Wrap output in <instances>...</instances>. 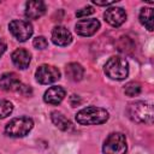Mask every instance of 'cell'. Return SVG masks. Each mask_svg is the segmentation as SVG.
Instances as JSON below:
<instances>
[{
  "mask_svg": "<svg viewBox=\"0 0 154 154\" xmlns=\"http://www.w3.org/2000/svg\"><path fill=\"white\" fill-rule=\"evenodd\" d=\"M109 114L102 107L90 106L82 108L76 114V120L81 125H97L107 122Z\"/></svg>",
  "mask_w": 154,
  "mask_h": 154,
  "instance_id": "1",
  "label": "cell"
},
{
  "mask_svg": "<svg viewBox=\"0 0 154 154\" xmlns=\"http://www.w3.org/2000/svg\"><path fill=\"white\" fill-rule=\"evenodd\" d=\"M128 116L131 120L136 123H144L150 124L153 122V106L150 103L143 101H136L130 103L128 107Z\"/></svg>",
  "mask_w": 154,
  "mask_h": 154,
  "instance_id": "2",
  "label": "cell"
},
{
  "mask_svg": "<svg viewBox=\"0 0 154 154\" xmlns=\"http://www.w3.org/2000/svg\"><path fill=\"white\" fill-rule=\"evenodd\" d=\"M105 73L112 79H117V81L125 79L129 75L128 61L118 55L111 57L105 64Z\"/></svg>",
  "mask_w": 154,
  "mask_h": 154,
  "instance_id": "3",
  "label": "cell"
},
{
  "mask_svg": "<svg viewBox=\"0 0 154 154\" xmlns=\"http://www.w3.org/2000/svg\"><path fill=\"white\" fill-rule=\"evenodd\" d=\"M34 126V122L29 117H18L10 120L5 126L6 135L11 137H23L30 132Z\"/></svg>",
  "mask_w": 154,
  "mask_h": 154,
  "instance_id": "4",
  "label": "cell"
},
{
  "mask_svg": "<svg viewBox=\"0 0 154 154\" xmlns=\"http://www.w3.org/2000/svg\"><path fill=\"white\" fill-rule=\"evenodd\" d=\"M103 154H125L126 138L120 132H112L105 140L102 147Z\"/></svg>",
  "mask_w": 154,
  "mask_h": 154,
  "instance_id": "5",
  "label": "cell"
},
{
  "mask_svg": "<svg viewBox=\"0 0 154 154\" xmlns=\"http://www.w3.org/2000/svg\"><path fill=\"white\" fill-rule=\"evenodd\" d=\"M8 29L11 31V34L20 42H24L28 38H30L32 35V31H34L32 25L28 20H22V19H14V20L10 22Z\"/></svg>",
  "mask_w": 154,
  "mask_h": 154,
  "instance_id": "6",
  "label": "cell"
},
{
  "mask_svg": "<svg viewBox=\"0 0 154 154\" xmlns=\"http://www.w3.org/2000/svg\"><path fill=\"white\" fill-rule=\"evenodd\" d=\"M36 79L41 84H49L54 83L60 78V71L58 67L52 65H41L36 70Z\"/></svg>",
  "mask_w": 154,
  "mask_h": 154,
  "instance_id": "7",
  "label": "cell"
},
{
  "mask_svg": "<svg viewBox=\"0 0 154 154\" xmlns=\"http://www.w3.org/2000/svg\"><path fill=\"white\" fill-rule=\"evenodd\" d=\"M100 28V22L96 18L89 19H81L76 24V32L81 36H91L94 35Z\"/></svg>",
  "mask_w": 154,
  "mask_h": 154,
  "instance_id": "8",
  "label": "cell"
},
{
  "mask_svg": "<svg viewBox=\"0 0 154 154\" xmlns=\"http://www.w3.org/2000/svg\"><path fill=\"white\" fill-rule=\"evenodd\" d=\"M105 20L112 26H119L126 20V12L122 7H109L103 13Z\"/></svg>",
  "mask_w": 154,
  "mask_h": 154,
  "instance_id": "9",
  "label": "cell"
},
{
  "mask_svg": "<svg viewBox=\"0 0 154 154\" xmlns=\"http://www.w3.org/2000/svg\"><path fill=\"white\" fill-rule=\"evenodd\" d=\"M65 95H66V91L64 88L59 85H53L46 90L43 95V100L49 105H59L64 100Z\"/></svg>",
  "mask_w": 154,
  "mask_h": 154,
  "instance_id": "10",
  "label": "cell"
},
{
  "mask_svg": "<svg viewBox=\"0 0 154 154\" xmlns=\"http://www.w3.org/2000/svg\"><path fill=\"white\" fill-rule=\"evenodd\" d=\"M52 41L57 46H67L72 41V35L65 26L59 25L55 26L52 31Z\"/></svg>",
  "mask_w": 154,
  "mask_h": 154,
  "instance_id": "11",
  "label": "cell"
},
{
  "mask_svg": "<svg viewBox=\"0 0 154 154\" xmlns=\"http://www.w3.org/2000/svg\"><path fill=\"white\" fill-rule=\"evenodd\" d=\"M46 13V5L42 1H28L25 4V17L37 19Z\"/></svg>",
  "mask_w": 154,
  "mask_h": 154,
  "instance_id": "12",
  "label": "cell"
},
{
  "mask_svg": "<svg viewBox=\"0 0 154 154\" xmlns=\"http://www.w3.org/2000/svg\"><path fill=\"white\" fill-rule=\"evenodd\" d=\"M20 83L22 82H20L19 77L13 72H6L0 77V88L6 91H8V90L17 91Z\"/></svg>",
  "mask_w": 154,
  "mask_h": 154,
  "instance_id": "13",
  "label": "cell"
},
{
  "mask_svg": "<svg viewBox=\"0 0 154 154\" xmlns=\"http://www.w3.org/2000/svg\"><path fill=\"white\" fill-rule=\"evenodd\" d=\"M11 58H12L13 64H14L18 69H22V70H23V69H26V67L29 66V64H30V60H31L30 53H29L26 49H24V48H18V49H16V51L12 53Z\"/></svg>",
  "mask_w": 154,
  "mask_h": 154,
  "instance_id": "14",
  "label": "cell"
},
{
  "mask_svg": "<svg viewBox=\"0 0 154 154\" xmlns=\"http://www.w3.org/2000/svg\"><path fill=\"white\" fill-rule=\"evenodd\" d=\"M51 119H52L53 124L57 128H59L60 130H63V131H67V130L71 129V125H72L71 122L61 112H58V111L52 112L51 113Z\"/></svg>",
  "mask_w": 154,
  "mask_h": 154,
  "instance_id": "15",
  "label": "cell"
},
{
  "mask_svg": "<svg viewBox=\"0 0 154 154\" xmlns=\"http://www.w3.org/2000/svg\"><path fill=\"white\" fill-rule=\"evenodd\" d=\"M66 75L71 81H81L84 76V69L82 67L81 64L77 63H70L66 66Z\"/></svg>",
  "mask_w": 154,
  "mask_h": 154,
  "instance_id": "16",
  "label": "cell"
},
{
  "mask_svg": "<svg viewBox=\"0 0 154 154\" xmlns=\"http://www.w3.org/2000/svg\"><path fill=\"white\" fill-rule=\"evenodd\" d=\"M153 18H154V14H153V8L152 7H143L141 10V12H140V22L149 31L153 30Z\"/></svg>",
  "mask_w": 154,
  "mask_h": 154,
  "instance_id": "17",
  "label": "cell"
},
{
  "mask_svg": "<svg viewBox=\"0 0 154 154\" xmlns=\"http://www.w3.org/2000/svg\"><path fill=\"white\" fill-rule=\"evenodd\" d=\"M124 93L131 97L137 96L141 93V84L138 82H129L124 88Z\"/></svg>",
  "mask_w": 154,
  "mask_h": 154,
  "instance_id": "18",
  "label": "cell"
},
{
  "mask_svg": "<svg viewBox=\"0 0 154 154\" xmlns=\"http://www.w3.org/2000/svg\"><path fill=\"white\" fill-rule=\"evenodd\" d=\"M13 111V105L7 100H0V119L6 118Z\"/></svg>",
  "mask_w": 154,
  "mask_h": 154,
  "instance_id": "19",
  "label": "cell"
},
{
  "mask_svg": "<svg viewBox=\"0 0 154 154\" xmlns=\"http://www.w3.org/2000/svg\"><path fill=\"white\" fill-rule=\"evenodd\" d=\"M32 45H34V47L37 48V49H45V48L48 46V42H47L46 37H43V36H37V37L34 38Z\"/></svg>",
  "mask_w": 154,
  "mask_h": 154,
  "instance_id": "20",
  "label": "cell"
},
{
  "mask_svg": "<svg viewBox=\"0 0 154 154\" xmlns=\"http://www.w3.org/2000/svg\"><path fill=\"white\" fill-rule=\"evenodd\" d=\"M91 13H94V8L91 6H87V7H83L81 10H77L76 16L78 18H83V17H87V16H89Z\"/></svg>",
  "mask_w": 154,
  "mask_h": 154,
  "instance_id": "21",
  "label": "cell"
},
{
  "mask_svg": "<svg viewBox=\"0 0 154 154\" xmlns=\"http://www.w3.org/2000/svg\"><path fill=\"white\" fill-rule=\"evenodd\" d=\"M17 91L20 93V94H23V95H29V94H31V88L28 87V85H25V84H22V83H20V85L18 87Z\"/></svg>",
  "mask_w": 154,
  "mask_h": 154,
  "instance_id": "22",
  "label": "cell"
},
{
  "mask_svg": "<svg viewBox=\"0 0 154 154\" xmlns=\"http://www.w3.org/2000/svg\"><path fill=\"white\" fill-rule=\"evenodd\" d=\"M6 48H7V46H6V42H5L2 38H0V58H1V55L5 53Z\"/></svg>",
  "mask_w": 154,
  "mask_h": 154,
  "instance_id": "23",
  "label": "cell"
},
{
  "mask_svg": "<svg viewBox=\"0 0 154 154\" xmlns=\"http://www.w3.org/2000/svg\"><path fill=\"white\" fill-rule=\"evenodd\" d=\"M93 2L96 4V5H99V6H108V5L114 4V1H97V0H94Z\"/></svg>",
  "mask_w": 154,
  "mask_h": 154,
  "instance_id": "24",
  "label": "cell"
}]
</instances>
